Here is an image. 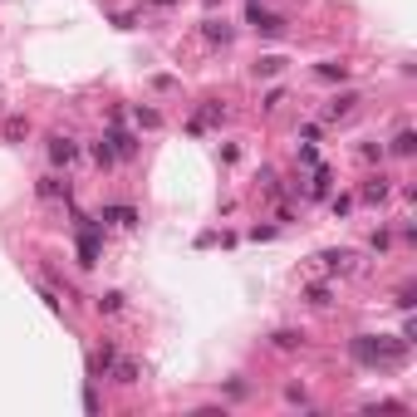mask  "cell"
I'll return each instance as SVG.
<instances>
[{"instance_id":"cell-1","label":"cell","mask_w":417,"mask_h":417,"mask_svg":"<svg viewBox=\"0 0 417 417\" xmlns=\"http://www.w3.org/2000/svg\"><path fill=\"white\" fill-rule=\"evenodd\" d=\"M353 358L363 363V369L393 373V369H402V363H407V339H373V334H358V339H353Z\"/></svg>"},{"instance_id":"cell-2","label":"cell","mask_w":417,"mask_h":417,"mask_svg":"<svg viewBox=\"0 0 417 417\" xmlns=\"http://www.w3.org/2000/svg\"><path fill=\"white\" fill-rule=\"evenodd\" d=\"M98 255H103V241H98V221L93 216H79V266H98Z\"/></svg>"},{"instance_id":"cell-3","label":"cell","mask_w":417,"mask_h":417,"mask_svg":"<svg viewBox=\"0 0 417 417\" xmlns=\"http://www.w3.org/2000/svg\"><path fill=\"white\" fill-rule=\"evenodd\" d=\"M74 158H79V142L74 138H64V133L49 138V163H55V167H74Z\"/></svg>"},{"instance_id":"cell-4","label":"cell","mask_w":417,"mask_h":417,"mask_svg":"<svg viewBox=\"0 0 417 417\" xmlns=\"http://www.w3.org/2000/svg\"><path fill=\"white\" fill-rule=\"evenodd\" d=\"M250 25H255L260 35H270V39L285 35V20H280V15H266V10H260V0H250Z\"/></svg>"},{"instance_id":"cell-5","label":"cell","mask_w":417,"mask_h":417,"mask_svg":"<svg viewBox=\"0 0 417 417\" xmlns=\"http://www.w3.org/2000/svg\"><path fill=\"white\" fill-rule=\"evenodd\" d=\"M44 201H69V177H59V172H49V177H39V187H35Z\"/></svg>"},{"instance_id":"cell-6","label":"cell","mask_w":417,"mask_h":417,"mask_svg":"<svg viewBox=\"0 0 417 417\" xmlns=\"http://www.w3.org/2000/svg\"><path fill=\"white\" fill-rule=\"evenodd\" d=\"M109 142H113V152H118V158H138V138H133V133H128L123 123H113Z\"/></svg>"},{"instance_id":"cell-7","label":"cell","mask_w":417,"mask_h":417,"mask_svg":"<svg viewBox=\"0 0 417 417\" xmlns=\"http://www.w3.org/2000/svg\"><path fill=\"white\" fill-rule=\"evenodd\" d=\"M113 363H118V349H113V344H103V349L89 358V373H93V378H103V373L113 369Z\"/></svg>"},{"instance_id":"cell-8","label":"cell","mask_w":417,"mask_h":417,"mask_svg":"<svg viewBox=\"0 0 417 417\" xmlns=\"http://www.w3.org/2000/svg\"><path fill=\"white\" fill-rule=\"evenodd\" d=\"M98 221H113V226H123V231H128V226H138V212H133V206H103V216H98Z\"/></svg>"},{"instance_id":"cell-9","label":"cell","mask_w":417,"mask_h":417,"mask_svg":"<svg viewBox=\"0 0 417 417\" xmlns=\"http://www.w3.org/2000/svg\"><path fill=\"white\" fill-rule=\"evenodd\" d=\"M270 344H275L280 353H295V349H304V334H299V329H275Z\"/></svg>"},{"instance_id":"cell-10","label":"cell","mask_w":417,"mask_h":417,"mask_svg":"<svg viewBox=\"0 0 417 417\" xmlns=\"http://www.w3.org/2000/svg\"><path fill=\"white\" fill-rule=\"evenodd\" d=\"M319 260H324V270H334V275H344V270H353V250H324Z\"/></svg>"},{"instance_id":"cell-11","label":"cell","mask_w":417,"mask_h":417,"mask_svg":"<svg viewBox=\"0 0 417 417\" xmlns=\"http://www.w3.org/2000/svg\"><path fill=\"white\" fill-rule=\"evenodd\" d=\"M353 103H358V93H339L329 109H324V118H349V113H353Z\"/></svg>"},{"instance_id":"cell-12","label":"cell","mask_w":417,"mask_h":417,"mask_svg":"<svg viewBox=\"0 0 417 417\" xmlns=\"http://www.w3.org/2000/svg\"><path fill=\"white\" fill-rule=\"evenodd\" d=\"M412 152H417V133H412V128H402V133L393 138V158H412Z\"/></svg>"},{"instance_id":"cell-13","label":"cell","mask_w":417,"mask_h":417,"mask_svg":"<svg viewBox=\"0 0 417 417\" xmlns=\"http://www.w3.org/2000/svg\"><path fill=\"white\" fill-rule=\"evenodd\" d=\"M113 373H118V383H128V388H133V383L142 378V369H138L133 358H118V363H113Z\"/></svg>"},{"instance_id":"cell-14","label":"cell","mask_w":417,"mask_h":417,"mask_svg":"<svg viewBox=\"0 0 417 417\" xmlns=\"http://www.w3.org/2000/svg\"><path fill=\"white\" fill-rule=\"evenodd\" d=\"M93 163H98V167H113V163H118V152H113V142H109V138H98V142H93Z\"/></svg>"},{"instance_id":"cell-15","label":"cell","mask_w":417,"mask_h":417,"mask_svg":"<svg viewBox=\"0 0 417 417\" xmlns=\"http://www.w3.org/2000/svg\"><path fill=\"white\" fill-rule=\"evenodd\" d=\"M201 35L212 39V44H226V39H231V25H226V20H206V25H201Z\"/></svg>"},{"instance_id":"cell-16","label":"cell","mask_w":417,"mask_h":417,"mask_svg":"<svg viewBox=\"0 0 417 417\" xmlns=\"http://www.w3.org/2000/svg\"><path fill=\"white\" fill-rule=\"evenodd\" d=\"M285 69V59L280 55H266V59H255V79H275Z\"/></svg>"},{"instance_id":"cell-17","label":"cell","mask_w":417,"mask_h":417,"mask_svg":"<svg viewBox=\"0 0 417 417\" xmlns=\"http://www.w3.org/2000/svg\"><path fill=\"white\" fill-rule=\"evenodd\" d=\"M358 196H363V201H383V196H388V177H369Z\"/></svg>"},{"instance_id":"cell-18","label":"cell","mask_w":417,"mask_h":417,"mask_svg":"<svg viewBox=\"0 0 417 417\" xmlns=\"http://www.w3.org/2000/svg\"><path fill=\"white\" fill-rule=\"evenodd\" d=\"M133 118H138V128H158V123H163V118H158V109H142V103L133 109Z\"/></svg>"},{"instance_id":"cell-19","label":"cell","mask_w":417,"mask_h":417,"mask_svg":"<svg viewBox=\"0 0 417 417\" xmlns=\"http://www.w3.org/2000/svg\"><path fill=\"white\" fill-rule=\"evenodd\" d=\"M309 304H319V309L334 304V290H329V285H309Z\"/></svg>"},{"instance_id":"cell-20","label":"cell","mask_w":417,"mask_h":417,"mask_svg":"<svg viewBox=\"0 0 417 417\" xmlns=\"http://www.w3.org/2000/svg\"><path fill=\"white\" fill-rule=\"evenodd\" d=\"M98 309H109V315H118V309H123V295H118V290H109V295H98Z\"/></svg>"},{"instance_id":"cell-21","label":"cell","mask_w":417,"mask_h":417,"mask_svg":"<svg viewBox=\"0 0 417 417\" xmlns=\"http://www.w3.org/2000/svg\"><path fill=\"white\" fill-rule=\"evenodd\" d=\"M319 79H349V64H334L329 59V64H319Z\"/></svg>"},{"instance_id":"cell-22","label":"cell","mask_w":417,"mask_h":417,"mask_svg":"<svg viewBox=\"0 0 417 417\" xmlns=\"http://www.w3.org/2000/svg\"><path fill=\"white\" fill-rule=\"evenodd\" d=\"M25 128H30L25 118H10V123H6V138H10V142H20V138H25Z\"/></svg>"},{"instance_id":"cell-23","label":"cell","mask_w":417,"mask_h":417,"mask_svg":"<svg viewBox=\"0 0 417 417\" xmlns=\"http://www.w3.org/2000/svg\"><path fill=\"white\" fill-rule=\"evenodd\" d=\"M260 192H266V196H280V182H275V172H260Z\"/></svg>"},{"instance_id":"cell-24","label":"cell","mask_w":417,"mask_h":417,"mask_svg":"<svg viewBox=\"0 0 417 417\" xmlns=\"http://www.w3.org/2000/svg\"><path fill=\"white\" fill-rule=\"evenodd\" d=\"M152 6H172V0H152Z\"/></svg>"},{"instance_id":"cell-25","label":"cell","mask_w":417,"mask_h":417,"mask_svg":"<svg viewBox=\"0 0 417 417\" xmlns=\"http://www.w3.org/2000/svg\"><path fill=\"white\" fill-rule=\"evenodd\" d=\"M206 6H216V0H206Z\"/></svg>"}]
</instances>
